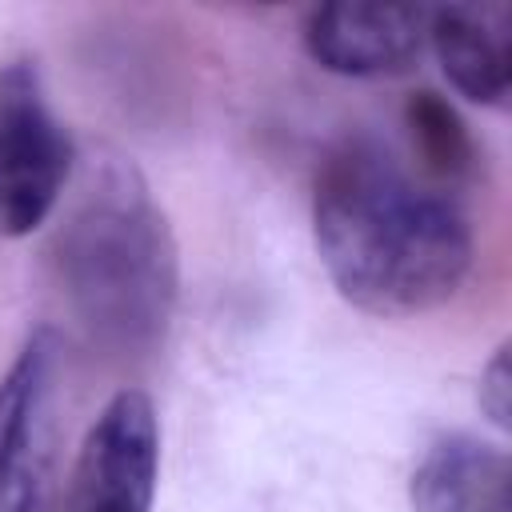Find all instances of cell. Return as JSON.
<instances>
[{"instance_id":"obj_1","label":"cell","mask_w":512,"mask_h":512,"mask_svg":"<svg viewBox=\"0 0 512 512\" xmlns=\"http://www.w3.org/2000/svg\"><path fill=\"white\" fill-rule=\"evenodd\" d=\"M312 236L336 292L384 320L448 304L472 268L464 208L372 136L328 152L312 196Z\"/></svg>"},{"instance_id":"obj_2","label":"cell","mask_w":512,"mask_h":512,"mask_svg":"<svg viewBox=\"0 0 512 512\" xmlns=\"http://www.w3.org/2000/svg\"><path fill=\"white\" fill-rule=\"evenodd\" d=\"M56 276L72 316L108 352H148L164 340L176 308V244L132 168H92L56 232Z\"/></svg>"},{"instance_id":"obj_3","label":"cell","mask_w":512,"mask_h":512,"mask_svg":"<svg viewBox=\"0 0 512 512\" xmlns=\"http://www.w3.org/2000/svg\"><path fill=\"white\" fill-rule=\"evenodd\" d=\"M64 344L36 328L0 376V512H56Z\"/></svg>"},{"instance_id":"obj_4","label":"cell","mask_w":512,"mask_h":512,"mask_svg":"<svg viewBox=\"0 0 512 512\" xmlns=\"http://www.w3.org/2000/svg\"><path fill=\"white\" fill-rule=\"evenodd\" d=\"M72 172V140L32 64L0 68V236H28L52 216Z\"/></svg>"},{"instance_id":"obj_5","label":"cell","mask_w":512,"mask_h":512,"mask_svg":"<svg viewBox=\"0 0 512 512\" xmlns=\"http://www.w3.org/2000/svg\"><path fill=\"white\" fill-rule=\"evenodd\" d=\"M160 476V424L140 388L116 392L76 452L60 512H152Z\"/></svg>"},{"instance_id":"obj_6","label":"cell","mask_w":512,"mask_h":512,"mask_svg":"<svg viewBox=\"0 0 512 512\" xmlns=\"http://www.w3.org/2000/svg\"><path fill=\"white\" fill-rule=\"evenodd\" d=\"M428 44V8L424 4H368L336 0L320 4L304 20L308 56L336 76H400L408 72Z\"/></svg>"},{"instance_id":"obj_7","label":"cell","mask_w":512,"mask_h":512,"mask_svg":"<svg viewBox=\"0 0 512 512\" xmlns=\"http://www.w3.org/2000/svg\"><path fill=\"white\" fill-rule=\"evenodd\" d=\"M428 44L448 84L472 104L504 108L512 92V4L472 0L428 8Z\"/></svg>"},{"instance_id":"obj_8","label":"cell","mask_w":512,"mask_h":512,"mask_svg":"<svg viewBox=\"0 0 512 512\" xmlns=\"http://www.w3.org/2000/svg\"><path fill=\"white\" fill-rule=\"evenodd\" d=\"M412 512H512L508 452L476 436L436 440L408 476Z\"/></svg>"},{"instance_id":"obj_9","label":"cell","mask_w":512,"mask_h":512,"mask_svg":"<svg viewBox=\"0 0 512 512\" xmlns=\"http://www.w3.org/2000/svg\"><path fill=\"white\" fill-rule=\"evenodd\" d=\"M408 116H412V132L420 136L424 156H428L440 172L464 168V160H468V140H464L460 120L452 116L448 104H440L432 92H420V96L412 100Z\"/></svg>"},{"instance_id":"obj_10","label":"cell","mask_w":512,"mask_h":512,"mask_svg":"<svg viewBox=\"0 0 512 512\" xmlns=\"http://www.w3.org/2000/svg\"><path fill=\"white\" fill-rule=\"evenodd\" d=\"M480 408L496 428H508V408H512V368H508V344L492 352V360L480 372Z\"/></svg>"}]
</instances>
